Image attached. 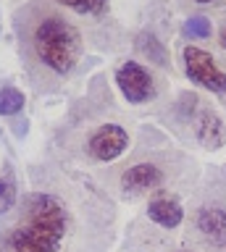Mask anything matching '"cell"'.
Segmentation results:
<instances>
[{"label": "cell", "mask_w": 226, "mask_h": 252, "mask_svg": "<svg viewBox=\"0 0 226 252\" xmlns=\"http://www.w3.org/2000/svg\"><path fill=\"white\" fill-rule=\"evenodd\" d=\"M147 218H150L153 223L163 226V228H176V226H182V220H184V208L174 200V197H155V200H150V205H147Z\"/></svg>", "instance_id": "obj_9"}, {"label": "cell", "mask_w": 226, "mask_h": 252, "mask_svg": "<svg viewBox=\"0 0 226 252\" xmlns=\"http://www.w3.org/2000/svg\"><path fill=\"white\" fill-rule=\"evenodd\" d=\"M182 32H184V37H190V39H208L213 34V27H210V21L205 16H192V19L184 21Z\"/></svg>", "instance_id": "obj_12"}, {"label": "cell", "mask_w": 226, "mask_h": 252, "mask_svg": "<svg viewBox=\"0 0 226 252\" xmlns=\"http://www.w3.org/2000/svg\"><path fill=\"white\" fill-rule=\"evenodd\" d=\"M182 61H184V74L192 84L226 97V71L216 63L213 55L194 45H187L182 50Z\"/></svg>", "instance_id": "obj_3"}, {"label": "cell", "mask_w": 226, "mask_h": 252, "mask_svg": "<svg viewBox=\"0 0 226 252\" xmlns=\"http://www.w3.org/2000/svg\"><path fill=\"white\" fill-rule=\"evenodd\" d=\"M68 216L56 194H29L24 218L5 236V252H58L66 236Z\"/></svg>", "instance_id": "obj_1"}, {"label": "cell", "mask_w": 226, "mask_h": 252, "mask_svg": "<svg viewBox=\"0 0 226 252\" xmlns=\"http://www.w3.org/2000/svg\"><path fill=\"white\" fill-rule=\"evenodd\" d=\"M218 45H221V47H224V50H226V29L221 32V34H218Z\"/></svg>", "instance_id": "obj_15"}, {"label": "cell", "mask_w": 226, "mask_h": 252, "mask_svg": "<svg viewBox=\"0 0 226 252\" xmlns=\"http://www.w3.org/2000/svg\"><path fill=\"white\" fill-rule=\"evenodd\" d=\"M32 47L45 66L56 74H68L82 55V34L61 16H45L34 27Z\"/></svg>", "instance_id": "obj_2"}, {"label": "cell", "mask_w": 226, "mask_h": 252, "mask_svg": "<svg viewBox=\"0 0 226 252\" xmlns=\"http://www.w3.org/2000/svg\"><path fill=\"white\" fill-rule=\"evenodd\" d=\"M116 84H119V92L124 94V100L131 102V105H142V102L155 97V84L150 71L137 61L121 63L119 71H116Z\"/></svg>", "instance_id": "obj_4"}, {"label": "cell", "mask_w": 226, "mask_h": 252, "mask_svg": "<svg viewBox=\"0 0 226 252\" xmlns=\"http://www.w3.org/2000/svg\"><path fill=\"white\" fill-rule=\"evenodd\" d=\"M56 3L71 8V11L82 13V16H95V13H103L108 0H56Z\"/></svg>", "instance_id": "obj_13"}, {"label": "cell", "mask_w": 226, "mask_h": 252, "mask_svg": "<svg viewBox=\"0 0 226 252\" xmlns=\"http://www.w3.org/2000/svg\"><path fill=\"white\" fill-rule=\"evenodd\" d=\"M194 228L216 250H226V208L224 205H202L194 213Z\"/></svg>", "instance_id": "obj_6"}, {"label": "cell", "mask_w": 226, "mask_h": 252, "mask_svg": "<svg viewBox=\"0 0 226 252\" xmlns=\"http://www.w3.org/2000/svg\"><path fill=\"white\" fill-rule=\"evenodd\" d=\"M16 181L11 176H0V216H5L8 210H13V205H16Z\"/></svg>", "instance_id": "obj_14"}, {"label": "cell", "mask_w": 226, "mask_h": 252, "mask_svg": "<svg viewBox=\"0 0 226 252\" xmlns=\"http://www.w3.org/2000/svg\"><path fill=\"white\" fill-rule=\"evenodd\" d=\"M27 105L24 92L16 90V87H3L0 90V116H16L21 113Z\"/></svg>", "instance_id": "obj_10"}, {"label": "cell", "mask_w": 226, "mask_h": 252, "mask_svg": "<svg viewBox=\"0 0 226 252\" xmlns=\"http://www.w3.org/2000/svg\"><path fill=\"white\" fill-rule=\"evenodd\" d=\"M163 184V171L155 163H134L121 173V189L127 194H139Z\"/></svg>", "instance_id": "obj_7"}, {"label": "cell", "mask_w": 226, "mask_h": 252, "mask_svg": "<svg viewBox=\"0 0 226 252\" xmlns=\"http://www.w3.org/2000/svg\"><path fill=\"white\" fill-rule=\"evenodd\" d=\"M194 137L205 150H218L224 147L226 142V129H224V121L216 110H202L194 121Z\"/></svg>", "instance_id": "obj_8"}, {"label": "cell", "mask_w": 226, "mask_h": 252, "mask_svg": "<svg viewBox=\"0 0 226 252\" xmlns=\"http://www.w3.org/2000/svg\"><path fill=\"white\" fill-rule=\"evenodd\" d=\"M129 147V131L119 124H103L92 131L87 142V153L100 163H111L119 155L127 153Z\"/></svg>", "instance_id": "obj_5"}, {"label": "cell", "mask_w": 226, "mask_h": 252, "mask_svg": "<svg viewBox=\"0 0 226 252\" xmlns=\"http://www.w3.org/2000/svg\"><path fill=\"white\" fill-rule=\"evenodd\" d=\"M194 3H213V0H194Z\"/></svg>", "instance_id": "obj_16"}, {"label": "cell", "mask_w": 226, "mask_h": 252, "mask_svg": "<svg viewBox=\"0 0 226 252\" xmlns=\"http://www.w3.org/2000/svg\"><path fill=\"white\" fill-rule=\"evenodd\" d=\"M137 47L142 50L147 58H150L153 63H158V66H166L168 63V55H166V47H163V42H158V37L155 34H139L137 37Z\"/></svg>", "instance_id": "obj_11"}]
</instances>
